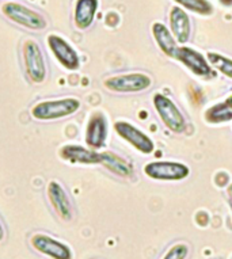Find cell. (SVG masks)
Masks as SVG:
<instances>
[{
	"mask_svg": "<svg viewBox=\"0 0 232 259\" xmlns=\"http://www.w3.org/2000/svg\"><path fill=\"white\" fill-rule=\"evenodd\" d=\"M81 109V101L76 98H60L43 101L31 107V117L38 121H53L69 117Z\"/></svg>",
	"mask_w": 232,
	"mask_h": 259,
	"instance_id": "1",
	"label": "cell"
},
{
	"mask_svg": "<svg viewBox=\"0 0 232 259\" xmlns=\"http://www.w3.org/2000/svg\"><path fill=\"white\" fill-rule=\"evenodd\" d=\"M2 14L7 19L14 22L15 25H19L22 27L29 30H44L48 26L47 19L44 18L35 10L30 9L27 6L17 3V2H7L2 5Z\"/></svg>",
	"mask_w": 232,
	"mask_h": 259,
	"instance_id": "2",
	"label": "cell"
},
{
	"mask_svg": "<svg viewBox=\"0 0 232 259\" xmlns=\"http://www.w3.org/2000/svg\"><path fill=\"white\" fill-rule=\"evenodd\" d=\"M22 57H23L26 73L30 80L35 84L44 83L47 79L48 68L44 53L37 41L26 39L22 47Z\"/></svg>",
	"mask_w": 232,
	"mask_h": 259,
	"instance_id": "3",
	"label": "cell"
},
{
	"mask_svg": "<svg viewBox=\"0 0 232 259\" xmlns=\"http://www.w3.org/2000/svg\"><path fill=\"white\" fill-rule=\"evenodd\" d=\"M153 106L157 109L158 114L161 117L166 126L174 133L185 132L186 119L183 117L177 105L163 94L153 95Z\"/></svg>",
	"mask_w": 232,
	"mask_h": 259,
	"instance_id": "4",
	"label": "cell"
},
{
	"mask_svg": "<svg viewBox=\"0 0 232 259\" xmlns=\"http://www.w3.org/2000/svg\"><path fill=\"white\" fill-rule=\"evenodd\" d=\"M103 84L113 93H140L149 89L152 79L145 73H125L107 77Z\"/></svg>",
	"mask_w": 232,
	"mask_h": 259,
	"instance_id": "5",
	"label": "cell"
},
{
	"mask_svg": "<svg viewBox=\"0 0 232 259\" xmlns=\"http://www.w3.org/2000/svg\"><path fill=\"white\" fill-rule=\"evenodd\" d=\"M147 177L158 181H181L189 177V167L178 161H151L144 167Z\"/></svg>",
	"mask_w": 232,
	"mask_h": 259,
	"instance_id": "6",
	"label": "cell"
},
{
	"mask_svg": "<svg viewBox=\"0 0 232 259\" xmlns=\"http://www.w3.org/2000/svg\"><path fill=\"white\" fill-rule=\"evenodd\" d=\"M48 47L55 55L56 60L59 61L64 68L68 71H76L81 67V59L76 51L69 44L57 34L48 35Z\"/></svg>",
	"mask_w": 232,
	"mask_h": 259,
	"instance_id": "7",
	"label": "cell"
},
{
	"mask_svg": "<svg viewBox=\"0 0 232 259\" xmlns=\"http://www.w3.org/2000/svg\"><path fill=\"white\" fill-rule=\"evenodd\" d=\"M114 131L117 132L120 137H123L124 140L133 145L141 153L148 155V153L153 152V149H155L153 141L140 129L133 126L132 123L127 122V121H117L114 123Z\"/></svg>",
	"mask_w": 232,
	"mask_h": 259,
	"instance_id": "8",
	"label": "cell"
},
{
	"mask_svg": "<svg viewBox=\"0 0 232 259\" xmlns=\"http://www.w3.org/2000/svg\"><path fill=\"white\" fill-rule=\"evenodd\" d=\"M30 243L34 250L52 259H72L71 248L49 235L34 234L30 238Z\"/></svg>",
	"mask_w": 232,
	"mask_h": 259,
	"instance_id": "9",
	"label": "cell"
},
{
	"mask_svg": "<svg viewBox=\"0 0 232 259\" xmlns=\"http://www.w3.org/2000/svg\"><path fill=\"white\" fill-rule=\"evenodd\" d=\"M175 59L183 63L187 68L197 76H209L212 75V68L207 59L200 52L186 47H178L175 52Z\"/></svg>",
	"mask_w": 232,
	"mask_h": 259,
	"instance_id": "10",
	"label": "cell"
},
{
	"mask_svg": "<svg viewBox=\"0 0 232 259\" xmlns=\"http://www.w3.org/2000/svg\"><path fill=\"white\" fill-rule=\"evenodd\" d=\"M48 198L49 202L59 214L60 219L64 221H69L72 219V204L67 191L64 190V187L56 181H52L48 185L47 189Z\"/></svg>",
	"mask_w": 232,
	"mask_h": 259,
	"instance_id": "11",
	"label": "cell"
},
{
	"mask_svg": "<svg viewBox=\"0 0 232 259\" xmlns=\"http://www.w3.org/2000/svg\"><path fill=\"white\" fill-rule=\"evenodd\" d=\"M107 137V122L101 113H95L91 117L86 131V143L90 148L99 149L105 145Z\"/></svg>",
	"mask_w": 232,
	"mask_h": 259,
	"instance_id": "12",
	"label": "cell"
},
{
	"mask_svg": "<svg viewBox=\"0 0 232 259\" xmlns=\"http://www.w3.org/2000/svg\"><path fill=\"white\" fill-rule=\"evenodd\" d=\"M61 159L71 163H81V164H98L102 161V155L93 149H87L81 145H64L60 149Z\"/></svg>",
	"mask_w": 232,
	"mask_h": 259,
	"instance_id": "13",
	"label": "cell"
},
{
	"mask_svg": "<svg viewBox=\"0 0 232 259\" xmlns=\"http://www.w3.org/2000/svg\"><path fill=\"white\" fill-rule=\"evenodd\" d=\"M171 33L179 44H186L190 37V19L181 7H173L170 11Z\"/></svg>",
	"mask_w": 232,
	"mask_h": 259,
	"instance_id": "14",
	"label": "cell"
},
{
	"mask_svg": "<svg viewBox=\"0 0 232 259\" xmlns=\"http://www.w3.org/2000/svg\"><path fill=\"white\" fill-rule=\"evenodd\" d=\"M99 2L98 0H76L73 19L78 29L86 30L93 25Z\"/></svg>",
	"mask_w": 232,
	"mask_h": 259,
	"instance_id": "15",
	"label": "cell"
},
{
	"mask_svg": "<svg viewBox=\"0 0 232 259\" xmlns=\"http://www.w3.org/2000/svg\"><path fill=\"white\" fill-rule=\"evenodd\" d=\"M152 34H153V38L165 55L170 56V57H175V52L178 49L177 39H175L173 33L166 27V25H163L161 22H155L152 25Z\"/></svg>",
	"mask_w": 232,
	"mask_h": 259,
	"instance_id": "16",
	"label": "cell"
},
{
	"mask_svg": "<svg viewBox=\"0 0 232 259\" xmlns=\"http://www.w3.org/2000/svg\"><path fill=\"white\" fill-rule=\"evenodd\" d=\"M101 155V164H103L110 172L119 175L121 178H129L133 174V167L127 159L119 156L114 152H102Z\"/></svg>",
	"mask_w": 232,
	"mask_h": 259,
	"instance_id": "17",
	"label": "cell"
},
{
	"mask_svg": "<svg viewBox=\"0 0 232 259\" xmlns=\"http://www.w3.org/2000/svg\"><path fill=\"white\" fill-rule=\"evenodd\" d=\"M205 119L208 122L220 123L227 122L232 119V103L225 99L224 102L217 103L215 106H212L209 110L205 113Z\"/></svg>",
	"mask_w": 232,
	"mask_h": 259,
	"instance_id": "18",
	"label": "cell"
},
{
	"mask_svg": "<svg viewBox=\"0 0 232 259\" xmlns=\"http://www.w3.org/2000/svg\"><path fill=\"white\" fill-rule=\"evenodd\" d=\"M175 2L183 9L200 15H211L213 13V7L208 0H175Z\"/></svg>",
	"mask_w": 232,
	"mask_h": 259,
	"instance_id": "19",
	"label": "cell"
},
{
	"mask_svg": "<svg viewBox=\"0 0 232 259\" xmlns=\"http://www.w3.org/2000/svg\"><path fill=\"white\" fill-rule=\"evenodd\" d=\"M208 61L211 65H213L216 69H219L220 72L225 75L227 77L232 79V60L225 57L219 53H208Z\"/></svg>",
	"mask_w": 232,
	"mask_h": 259,
	"instance_id": "20",
	"label": "cell"
},
{
	"mask_svg": "<svg viewBox=\"0 0 232 259\" xmlns=\"http://www.w3.org/2000/svg\"><path fill=\"white\" fill-rule=\"evenodd\" d=\"M187 254H189V247L185 243H178L166 252L163 259H185Z\"/></svg>",
	"mask_w": 232,
	"mask_h": 259,
	"instance_id": "21",
	"label": "cell"
},
{
	"mask_svg": "<svg viewBox=\"0 0 232 259\" xmlns=\"http://www.w3.org/2000/svg\"><path fill=\"white\" fill-rule=\"evenodd\" d=\"M6 238V230L5 227H3V224H2V221H0V242H3Z\"/></svg>",
	"mask_w": 232,
	"mask_h": 259,
	"instance_id": "22",
	"label": "cell"
},
{
	"mask_svg": "<svg viewBox=\"0 0 232 259\" xmlns=\"http://www.w3.org/2000/svg\"><path fill=\"white\" fill-rule=\"evenodd\" d=\"M220 2H221L224 6H227V7L232 6V0H220Z\"/></svg>",
	"mask_w": 232,
	"mask_h": 259,
	"instance_id": "23",
	"label": "cell"
},
{
	"mask_svg": "<svg viewBox=\"0 0 232 259\" xmlns=\"http://www.w3.org/2000/svg\"><path fill=\"white\" fill-rule=\"evenodd\" d=\"M228 191H229V194H231V197H232V185H231V186H229V189H228Z\"/></svg>",
	"mask_w": 232,
	"mask_h": 259,
	"instance_id": "24",
	"label": "cell"
},
{
	"mask_svg": "<svg viewBox=\"0 0 232 259\" xmlns=\"http://www.w3.org/2000/svg\"><path fill=\"white\" fill-rule=\"evenodd\" d=\"M227 99H228V101H229V102L232 103V95H231V97H229V98H227Z\"/></svg>",
	"mask_w": 232,
	"mask_h": 259,
	"instance_id": "25",
	"label": "cell"
},
{
	"mask_svg": "<svg viewBox=\"0 0 232 259\" xmlns=\"http://www.w3.org/2000/svg\"><path fill=\"white\" fill-rule=\"evenodd\" d=\"M229 204H231V210H232V198H231V201H229Z\"/></svg>",
	"mask_w": 232,
	"mask_h": 259,
	"instance_id": "26",
	"label": "cell"
}]
</instances>
